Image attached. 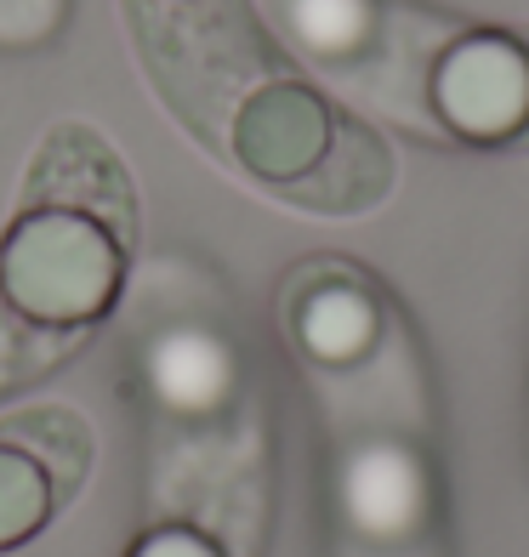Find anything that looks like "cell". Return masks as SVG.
<instances>
[{
	"mask_svg": "<svg viewBox=\"0 0 529 557\" xmlns=\"http://www.w3.org/2000/svg\"><path fill=\"white\" fill-rule=\"evenodd\" d=\"M296 336L313 359L342 364V359L370 347L376 308L365 301V290H353V285H319V290H308L296 301Z\"/></svg>",
	"mask_w": 529,
	"mask_h": 557,
	"instance_id": "cell-8",
	"label": "cell"
},
{
	"mask_svg": "<svg viewBox=\"0 0 529 557\" xmlns=\"http://www.w3.org/2000/svg\"><path fill=\"white\" fill-rule=\"evenodd\" d=\"M143 375H148V393H155L165 410L206 416V410H217V404L229 398L234 359H229V347H222L211 331H188V324H176V331L148 342Z\"/></svg>",
	"mask_w": 529,
	"mask_h": 557,
	"instance_id": "cell-6",
	"label": "cell"
},
{
	"mask_svg": "<svg viewBox=\"0 0 529 557\" xmlns=\"http://www.w3.org/2000/svg\"><path fill=\"white\" fill-rule=\"evenodd\" d=\"M336 137L331 103L302 81H262L234 114V160L273 188L302 183Z\"/></svg>",
	"mask_w": 529,
	"mask_h": 557,
	"instance_id": "cell-3",
	"label": "cell"
},
{
	"mask_svg": "<svg viewBox=\"0 0 529 557\" xmlns=\"http://www.w3.org/2000/svg\"><path fill=\"white\" fill-rule=\"evenodd\" d=\"M125 285V239L74 206H23L0 239V296L46 331H74L114 308Z\"/></svg>",
	"mask_w": 529,
	"mask_h": 557,
	"instance_id": "cell-1",
	"label": "cell"
},
{
	"mask_svg": "<svg viewBox=\"0 0 529 557\" xmlns=\"http://www.w3.org/2000/svg\"><path fill=\"white\" fill-rule=\"evenodd\" d=\"M125 557H222L199 529H188V523H165V529H148V535L125 552Z\"/></svg>",
	"mask_w": 529,
	"mask_h": 557,
	"instance_id": "cell-11",
	"label": "cell"
},
{
	"mask_svg": "<svg viewBox=\"0 0 529 557\" xmlns=\"http://www.w3.org/2000/svg\"><path fill=\"white\" fill-rule=\"evenodd\" d=\"M58 506H63V490H58V478L46 472V461L29 444L0 433V552L29 546L40 529L52 523Z\"/></svg>",
	"mask_w": 529,
	"mask_h": 557,
	"instance_id": "cell-7",
	"label": "cell"
},
{
	"mask_svg": "<svg viewBox=\"0 0 529 557\" xmlns=\"http://www.w3.org/2000/svg\"><path fill=\"white\" fill-rule=\"evenodd\" d=\"M29 206H74L103 216L120 239L132 234V183H125L114 148L74 120L40 143L29 171Z\"/></svg>",
	"mask_w": 529,
	"mask_h": 557,
	"instance_id": "cell-4",
	"label": "cell"
},
{
	"mask_svg": "<svg viewBox=\"0 0 529 557\" xmlns=\"http://www.w3.org/2000/svg\"><path fill=\"white\" fill-rule=\"evenodd\" d=\"M387 188H393V154L382 148V137L359 120H336V137L324 148V160L302 183H291L285 199H296L308 211L347 216V211H370Z\"/></svg>",
	"mask_w": 529,
	"mask_h": 557,
	"instance_id": "cell-5",
	"label": "cell"
},
{
	"mask_svg": "<svg viewBox=\"0 0 529 557\" xmlns=\"http://www.w3.org/2000/svg\"><path fill=\"white\" fill-rule=\"evenodd\" d=\"M69 0H0V40L12 46H35L63 23Z\"/></svg>",
	"mask_w": 529,
	"mask_h": 557,
	"instance_id": "cell-10",
	"label": "cell"
},
{
	"mask_svg": "<svg viewBox=\"0 0 529 557\" xmlns=\"http://www.w3.org/2000/svg\"><path fill=\"white\" fill-rule=\"evenodd\" d=\"M439 114L472 143H529V35H472L433 74Z\"/></svg>",
	"mask_w": 529,
	"mask_h": 557,
	"instance_id": "cell-2",
	"label": "cell"
},
{
	"mask_svg": "<svg viewBox=\"0 0 529 557\" xmlns=\"http://www.w3.org/2000/svg\"><path fill=\"white\" fill-rule=\"evenodd\" d=\"M291 29L302 46H313V52H347V46L365 40V23H370V7L365 0H291L285 7Z\"/></svg>",
	"mask_w": 529,
	"mask_h": 557,
	"instance_id": "cell-9",
	"label": "cell"
}]
</instances>
